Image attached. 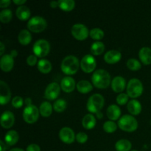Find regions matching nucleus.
<instances>
[{"label": "nucleus", "instance_id": "obj_33", "mask_svg": "<svg viewBox=\"0 0 151 151\" xmlns=\"http://www.w3.org/2000/svg\"><path fill=\"white\" fill-rule=\"evenodd\" d=\"M13 18V13L10 9H4L0 12V21L4 24L9 23Z\"/></svg>", "mask_w": 151, "mask_h": 151}, {"label": "nucleus", "instance_id": "obj_24", "mask_svg": "<svg viewBox=\"0 0 151 151\" xmlns=\"http://www.w3.org/2000/svg\"><path fill=\"white\" fill-rule=\"evenodd\" d=\"M30 10L28 7L25 5H22L18 7L16 10V15L18 19L22 21H26L30 17Z\"/></svg>", "mask_w": 151, "mask_h": 151}, {"label": "nucleus", "instance_id": "obj_23", "mask_svg": "<svg viewBox=\"0 0 151 151\" xmlns=\"http://www.w3.org/2000/svg\"><path fill=\"white\" fill-rule=\"evenodd\" d=\"M82 125L87 130L92 129L96 125V118L92 114H87L83 118Z\"/></svg>", "mask_w": 151, "mask_h": 151}, {"label": "nucleus", "instance_id": "obj_19", "mask_svg": "<svg viewBox=\"0 0 151 151\" xmlns=\"http://www.w3.org/2000/svg\"><path fill=\"white\" fill-rule=\"evenodd\" d=\"M106 115L108 118L111 121L117 120L119 119L121 115L120 108L116 105H111L108 107L107 111H106Z\"/></svg>", "mask_w": 151, "mask_h": 151}, {"label": "nucleus", "instance_id": "obj_13", "mask_svg": "<svg viewBox=\"0 0 151 151\" xmlns=\"http://www.w3.org/2000/svg\"><path fill=\"white\" fill-rule=\"evenodd\" d=\"M11 98V92L7 84L4 81H0V103L5 105L9 103Z\"/></svg>", "mask_w": 151, "mask_h": 151}, {"label": "nucleus", "instance_id": "obj_48", "mask_svg": "<svg viewBox=\"0 0 151 151\" xmlns=\"http://www.w3.org/2000/svg\"><path fill=\"white\" fill-rule=\"evenodd\" d=\"M96 115H97V117L98 118V119H101V118L103 117V113H102V112H100V111L96 114Z\"/></svg>", "mask_w": 151, "mask_h": 151}, {"label": "nucleus", "instance_id": "obj_16", "mask_svg": "<svg viewBox=\"0 0 151 151\" xmlns=\"http://www.w3.org/2000/svg\"><path fill=\"white\" fill-rule=\"evenodd\" d=\"M76 86L75 81L72 77H64L60 81V88L66 93H70L73 91Z\"/></svg>", "mask_w": 151, "mask_h": 151}, {"label": "nucleus", "instance_id": "obj_45", "mask_svg": "<svg viewBox=\"0 0 151 151\" xmlns=\"http://www.w3.org/2000/svg\"><path fill=\"white\" fill-rule=\"evenodd\" d=\"M7 150V146L4 144L3 141H0V151H6Z\"/></svg>", "mask_w": 151, "mask_h": 151}, {"label": "nucleus", "instance_id": "obj_41", "mask_svg": "<svg viewBox=\"0 0 151 151\" xmlns=\"http://www.w3.org/2000/svg\"><path fill=\"white\" fill-rule=\"evenodd\" d=\"M26 151H41V147L36 144H31L27 146Z\"/></svg>", "mask_w": 151, "mask_h": 151}, {"label": "nucleus", "instance_id": "obj_49", "mask_svg": "<svg viewBox=\"0 0 151 151\" xmlns=\"http://www.w3.org/2000/svg\"><path fill=\"white\" fill-rule=\"evenodd\" d=\"M25 103H26L27 106H29V105H32V104H31V99L30 98H27L26 100H25Z\"/></svg>", "mask_w": 151, "mask_h": 151}, {"label": "nucleus", "instance_id": "obj_11", "mask_svg": "<svg viewBox=\"0 0 151 151\" xmlns=\"http://www.w3.org/2000/svg\"><path fill=\"white\" fill-rule=\"evenodd\" d=\"M60 86L58 83H50L44 91V97L48 100H54L58 98L60 94Z\"/></svg>", "mask_w": 151, "mask_h": 151}, {"label": "nucleus", "instance_id": "obj_26", "mask_svg": "<svg viewBox=\"0 0 151 151\" xmlns=\"http://www.w3.org/2000/svg\"><path fill=\"white\" fill-rule=\"evenodd\" d=\"M19 42L22 45H27L32 41V35L27 29H22L18 35Z\"/></svg>", "mask_w": 151, "mask_h": 151}, {"label": "nucleus", "instance_id": "obj_29", "mask_svg": "<svg viewBox=\"0 0 151 151\" xmlns=\"http://www.w3.org/2000/svg\"><path fill=\"white\" fill-rule=\"evenodd\" d=\"M132 147L131 142L128 139H122L119 140L115 144V149L116 151H130Z\"/></svg>", "mask_w": 151, "mask_h": 151}, {"label": "nucleus", "instance_id": "obj_3", "mask_svg": "<svg viewBox=\"0 0 151 151\" xmlns=\"http://www.w3.org/2000/svg\"><path fill=\"white\" fill-rule=\"evenodd\" d=\"M105 104L104 97L100 94H92L87 101V110L92 114H97L102 110Z\"/></svg>", "mask_w": 151, "mask_h": 151}, {"label": "nucleus", "instance_id": "obj_42", "mask_svg": "<svg viewBox=\"0 0 151 151\" xmlns=\"http://www.w3.org/2000/svg\"><path fill=\"white\" fill-rule=\"evenodd\" d=\"M10 3H11V1H10V0H1L0 1V7L5 8L10 5Z\"/></svg>", "mask_w": 151, "mask_h": 151}, {"label": "nucleus", "instance_id": "obj_18", "mask_svg": "<svg viewBox=\"0 0 151 151\" xmlns=\"http://www.w3.org/2000/svg\"><path fill=\"white\" fill-rule=\"evenodd\" d=\"M111 88L114 92L119 93L124 91L126 86V81L122 76H116L112 79Z\"/></svg>", "mask_w": 151, "mask_h": 151}, {"label": "nucleus", "instance_id": "obj_46", "mask_svg": "<svg viewBox=\"0 0 151 151\" xmlns=\"http://www.w3.org/2000/svg\"><path fill=\"white\" fill-rule=\"evenodd\" d=\"M58 1H52L51 2H50V7H51L52 8H55V7H58Z\"/></svg>", "mask_w": 151, "mask_h": 151}, {"label": "nucleus", "instance_id": "obj_28", "mask_svg": "<svg viewBox=\"0 0 151 151\" xmlns=\"http://www.w3.org/2000/svg\"><path fill=\"white\" fill-rule=\"evenodd\" d=\"M53 106L50 102L44 101L41 104L39 107L40 114L44 117H48L52 113Z\"/></svg>", "mask_w": 151, "mask_h": 151}, {"label": "nucleus", "instance_id": "obj_43", "mask_svg": "<svg viewBox=\"0 0 151 151\" xmlns=\"http://www.w3.org/2000/svg\"><path fill=\"white\" fill-rule=\"evenodd\" d=\"M26 2H27L26 0H13V3H15V4L19 6L24 5V4Z\"/></svg>", "mask_w": 151, "mask_h": 151}, {"label": "nucleus", "instance_id": "obj_25", "mask_svg": "<svg viewBox=\"0 0 151 151\" xmlns=\"http://www.w3.org/2000/svg\"><path fill=\"white\" fill-rule=\"evenodd\" d=\"M77 89L80 93L87 94V93L92 91L93 86L89 81L83 80V81H80L77 83Z\"/></svg>", "mask_w": 151, "mask_h": 151}, {"label": "nucleus", "instance_id": "obj_9", "mask_svg": "<svg viewBox=\"0 0 151 151\" xmlns=\"http://www.w3.org/2000/svg\"><path fill=\"white\" fill-rule=\"evenodd\" d=\"M71 33L75 39L78 41H83L88 38L89 35L88 28L83 24H75L72 27Z\"/></svg>", "mask_w": 151, "mask_h": 151}, {"label": "nucleus", "instance_id": "obj_32", "mask_svg": "<svg viewBox=\"0 0 151 151\" xmlns=\"http://www.w3.org/2000/svg\"><path fill=\"white\" fill-rule=\"evenodd\" d=\"M67 106L66 100L63 99H58L53 103V109L58 113H62L64 111Z\"/></svg>", "mask_w": 151, "mask_h": 151}, {"label": "nucleus", "instance_id": "obj_50", "mask_svg": "<svg viewBox=\"0 0 151 151\" xmlns=\"http://www.w3.org/2000/svg\"><path fill=\"white\" fill-rule=\"evenodd\" d=\"M10 151H24V150L23 149H21V148H13Z\"/></svg>", "mask_w": 151, "mask_h": 151}, {"label": "nucleus", "instance_id": "obj_2", "mask_svg": "<svg viewBox=\"0 0 151 151\" xmlns=\"http://www.w3.org/2000/svg\"><path fill=\"white\" fill-rule=\"evenodd\" d=\"M81 63L77 57L74 55H68L63 59L60 65L61 71L67 75H75L78 72Z\"/></svg>", "mask_w": 151, "mask_h": 151}, {"label": "nucleus", "instance_id": "obj_36", "mask_svg": "<svg viewBox=\"0 0 151 151\" xmlns=\"http://www.w3.org/2000/svg\"><path fill=\"white\" fill-rule=\"evenodd\" d=\"M116 129H117V125L114 121H106L103 124V130H104L105 132L111 134V133L115 132L116 131Z\"/></svg>", "mask_w": 151, "mask_h": 151}, {"label": "nucleus", "instance_id": "obj_12", "mask_svg": "<svg viewBox=\"0 0 151 151\" xmlns=\"http://www.w3.org/2000/svg\"><path fill=\"white\" fill-rule=\"evenodd\" d=\"M59 138L65 144H72L76 139V135L72 128L63 127L59 131Z\"/></svg>", "mask_w": 151, "mask_h": 151}, {"label": "nucleus", "instance_id": "obj_44", "mask_svg": "<svg viewBox=\"0 0 151 151\" xmlns=\"http://www.w3.org/2000/svg\"><path fill=\"white\" fill-rule=\"evenodd\" d=\"M4 44H3V42H0V55L3 56L4 55Z\"/></svg>", "mask_w": 151, "mask_h": 151}, {"label": "nucleus", "instance_id": "obj_1", "mask_svg": "<svg viewBox=\"0 0 151 151\" xmlns=\"http://www.w3.org/2000/svg\"><path fill=\"white\" fill-rule=\"evenodd\" d=\"M92 83L96 88L104 89L108 88L111 83V78L109 72L105 69H97L93 73L91 77Z\"/></svg>", "mask_w": 151, "mask_h": 151}, {"label": "nucleus", "instance_id": "obj_22", "mask_svg": "<svg viewBox=\"0 0 151 151\" xmlns=\"http://www.w3.org/2000/svg\"><path fill=\"white\" fill-rule=\"evenodd\" d=\"M127 109L131 114L139 115L142 111V105L138 100L133 99L128 103Z\"/></svg>", "mask_w": 151, "mask_h": 151}, {"label": "nucleus", "instance_id": "obj_40", "mask_svg": "<svg viewBox=\"0 0 151 151\" xmlns=\"http://www.w3.org/2000/svg\"><path fill=\"white\" fill-rule=\"evenodd\" d=\"M37 56L35 55H30L27 58V63L29 66H34L37 63Z\"/></svg>", "mask_w": 151, "mask_h": 151}, {"label": "nucleus", "instance_id": "obj_10", "mask_svg": "<svg viewBox=\"0 0 151 151\" xmlns=\"http://www.w3.org/2000/svg\"><path fill=\"white\" fill-rule=\"evenodd\" d=\"M97 62L94 56L91 55H86L81 61V68L86 73L94 72L96 68Z\"/></svg>", "mask_w": 151, "mask_h": 151}, {"label": "nucleus", "instance_id": "obj_5", "mask_svg": "<svg viewBox=\"0 0 151 151\" xmlns=\"http://www.w3.org/2000/svg\"><path fill=\"white\" fill-rule=\"evenodd\" d=\"M143 85L141 81L137 78H132L127 85V94L131 98H137L143 93Z\"/></svg>", "mask_w": 151, "mask_h": 151}, {"label": "nucleus", "instance_id": "obj_35", "mask_svg": "<svg viewBox=\"0 0 151 151\" xmlns=\"http://www.w3.org/2000/svg\"><path fill=\"white\" fill-rule=\"evenodd\" d=\"M127 66L131 71H138L141 69L142 64L135 58H130L127 61Z\"/></svg>", "mask_w": 151, "mask_h": 151}, {"label": "nucleus", "instance_id": "obj_30", "mask_svg": "<svg viewBox=\"0 0 151 151\" xmlns=\"http://www.w3.org/2000/svg\"><path fill=\"white\" fill-rule=\"evenodd\" d=\"M105 51V45L101 41H95L91 46V52L94 55H100Z\"/></svg>", "mask_w": 151, "mask_h": 151}, {"label": "nucleus", "instance_id": "obj_31", "mask_svg": "<svg viewBox=\"0 0 151 151\" xmlns=\"http://www.w3.org/2000/svg\"><path fill=\"white\" fill-rule=\"evenodd\" d=\"M58 3V7L63 11L69 12L75 8V1L74 0H59Z\"/></svg>", "mask_w": 151, "mask_h": 151}, {"label": "nucleus", "instance_id": "obj_51", "mask_svg": "<svg viewBox=\"0 0 151 151\" xmlns=\"http://www.w3.org/2000/svg\"><path fill=\"white\" fill-rule=\"evenodd\" d=\"M131 151H138V150H131Z\"/></svg>", "mask_w": 151, "mask_h": 151}, {"label": "nucleus", "instance_id": "obj_8", "mask_svg": "<svg viewBox=\"0 0 151 151\" xmlns=\"http://www.w3.org/2000/svg\"><path fill=\"white\" fill-rule=\"evenodd\" d=\"M39 109L34 105H29L23 111V119L27 123L33 124L39 117Z\"/></svg>", "mask_w": 151, "mask_h": 151}, {"label": "nucleus", "instance_id": "obj_37", "mask_svg": "<svg viewBox=\"0 0 151 151\" xmlns=\"http://www.w3.org/2000/svg\"><path fill=\"white\" fill-rule=\"evenodd\" d=\"M128 99H129V96L128 95V94H125V93H120V94L116 97V101L118 105H119V106H123V105L128 103Z\"/></svg>", "mask_w": 151, "mask_h": 151}, {"label": "nucleus", "instance_id": "obj_14", "mask_svg": "<svg viewBox=\"0 0 151 151\" xmlns=\"http://www.w3.org/2000/svg\"><path fill=\"white\" fill-rule=\"evenodd\" d=\"M1 125L2 128L9 129L13 127L15 122L14 114L10 111H5L1 116Z\"/></svg>", "mask_w": 151, "mask_h": 151}, {"label": "nucleus", "instance_id": "obj_38", "mask_svg": "<svg viewBox=\"0 0 151 151\" xmlns=\"http://www.w3.org/2000/svg\"><path fill=\"white\" fill-rule=\"evenodd\" d=\"M24 104V100L20 96H16L12 100V106L16 109H20Z\"/></svg>", "mask_w": 151, "mask_h": 151}, {"label": "nucleus", "instance_id": "obj_34", "mask_svg": "<svg viewBox=\"0 0 151 151\" xmlns=\"http://www.w3.org/2000/svg\"><path fill=\"white\" fill-rule=\"evenodd\" d=\"M89 35L92 39L100 41L104 37V32L100 28H93L89 31Z\"/></svg>", "mask_w": 151, "mask_h": 151}, {"label": "nucleus", "instance_id": "obj_17", "mask_svg": "<svg viewBox=\"0 0 151 151\" xmlns=\"http://www.w3.org/2000/svg\"><path fill=\"white\" fill-rule=\"evenodd\" d=\"M122 58V54L117 50H109L104 55V60L109 64L118 63Z\"/></svg>", "mask_w": 151, "mask_h": 151}, {"label": "nucleus", "instance_id": "obj_47", "mask_svg": "<svg viewBox=\"0 0 151 151\" xmlns=\"http://www.w3.org/2000/svg\"><path fill=\"white\" fill-rule=\"evenodd\" d=\"M10 55H11L13 58H16V56L18 55L17 50H12L11 52H10Z\"/></svg>", "mask_w": 151, "mask_h": 151}, {"label": "nucleus", "instance_id": "obj_15", "mask_svg": "<svg viewBox=\"0 0 151 151\" xmlns=\"http://www.w3.org/2000/svg\"><path fill=\"white\" fill-rule=\"evenodd\" d=\"M14 66V59L10 55H4L0 59V67L4 72H9Z\"/></svg>", "mask_w": 151, "mask_h": 151}, {"label": "nucleus", "instance_id": "obj_6", "mask_svg": "<svg viewBox=\"0 0 151 151\" xmlns=\"http://www.w3.org/2000/svg\"><path fill=\"white\" fill-rule=\"evenodd\" d=\"M47 23L45 19L39 16H35L29 19L27 23V28L33 32H41L47 28Z\"/></svg>", "mask_w": 151, "mask_h": 151}, {"label": "nucleus", "instance_id": "obj_7", "mask_svg": "<svg viewBox=\"0 0 151 151\" xmlns=\"http://www.w3.org/2000/svg\"><path fill=\"white\" fill-rule=\"evenodd\" d=\"M33 53L38 58H44L50 51V44L47 40L38 39L33 44Z\"/></svg>", "mask_w": 151, "mask_h": 151}, {"label": "nucleus", "instance_id": "obj_21", "mask_svg": "<svg viewBox=\"0 0 151 151\" xmlns=\"http://www.w3.org/2000/svg\"><path fill=\"white\" fill-rule=\"evenodd\" d=\"M19 139V133L14 130H10L6 133L4 136V141L9 146L15 145Z\"/></svg>", "mask_w": 151, "mask_h": 151}, {"label": "nucleus", "instance_id": "obj_39", "mask_svg": "<svg viewBox=\"0 0 151 151\" xmlns=\"http://www.w3.org/2000/svg\"><path fill=\"white\" fill-rule=\"evenodd\" d=\"M76 140L80 144H84L88 140V135L84 132H79L76 135Z\"/></svg>", "mask_w": 151, "mask_h": 151}, {"label": "nucleus", "instance_id": "obj_4", "mask_svg": "<svg viewBox=\"0 0 151 151\" xmlns=\"http://www.w3.org/2000/svg\"><path fill=\"white\" fill-rule=\"evenodd\" d=\"M118 126L122 131L126 132H134L138 128V122L131 115L125 114L119 118Z\"/></svg>", "mask_w": 151, "mask_h": 151}, {"label": "nucleus", "instance_id": "obj_20", "mask_svg": "<svg viewBox=\"0 0 151 151\" xmlns=\"http://www.w3.org/2000/svg\"><path fill=\"white\" fill-rule=\"evenodd\" d=\"M139 57L143 64H151V49L147 47H142L139 52Z\"/></svg>", "mask_w": 151, "mask_h": 151}, {"label": "nucleus", "instance_id": "obj_27", "mask_svg": "<svg viewBox=\"0 0 151 151\" xmlns=\"http://www.w3.org/2000/svg\"><path fill=\"white\" fill-rule=\"evenodd\" d=\"M38 69L40 72L43 74H48L51 72L52 66L50 61L46 59H41L38 62Z\"/></svg>", "mask_w": 151, "mask_h": 151}]
</instances>
